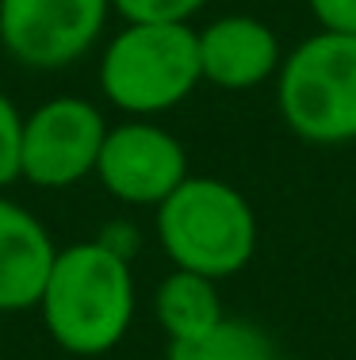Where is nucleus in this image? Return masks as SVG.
<instances>
[{
  "instance_id": "f03ea898",
  "label": "nucleus",
  "mask_w": 356,
  "mask_h": 360,
  "mask_svg": "<svg viewBox=\"0 0 356 360\" xmlns=\"http://www.w3.org/2000/svg\"><path fill=\"white\" fill-rule=\"evenodd\" d=\"M157 242L173 269L207 280H230L257 253V211L230 180L188 176L154 207Z\"/></svg>"
},
{
  "instance_id": "39448f33",
  "label": "nucleus",
  "mask_w": 356,
  "mask_h": 360,
  "mask_svg": "<svg viewBox=\"0 0 356 360\" xmlns=\"http://www.w3.org/2000/svg\"><path fill=\"white\" fill-rule=\"evenodd\" d=\"M107 119L84 96H54L23 115L20 180L35 188H73L96 176Z\"/></svg>"
},
{
  "instance_id": "423d86ee",
  "label": "nucleus",
  "mask_w": 356,
  "mask_h": 360,
  "mask_svg": "<svg viewBox=\"0 0 356 360\" xmlns=\"http://www.w3.org/2000/svg\"><path fill=\"white\" fill-rule=\"evenodd\" d=\"M112 0H0V46L27 70H65L100 42Z\"/></svg>"
},
{
  "instance_id": "0eeeda50",
  "label": "nucleus",
  "mask_w": 356,
  "mask_h": 360,
  "mask_svg": "<svg viewBox=\"0 0 356 360\" xmlns=\"http://www.w3.org/2000/svg\"><path fill=\"white\" fill-rule=\"evenodd\" d=\"M188 173V153L173 131H165L154 119H123L107 127L104 150L96 161V180L107 195L131 207H157Z\"/></svg>"
},
{
  "instance_id": "9d476101",
  "label": "nucleus",
  "mask_w": 356,
  "mask_h": 360,
  "mask_svg": "<svg viewBox=\"0 0 356 360\" xmlns=\"http://www.w3.org/2000/svg\"><path fill=\"white\" fill-rule=\"evenodd\" d=\"M154 314L169 341H196L226 319L218 280L173 269L154 291Z\"/></svg>"
},
{
  "instance_id": "9b49d317",
  "label": "nucleus",
  "mask_w": 356,
  "mask_h": 360,
  "mask_svg": "<svg viewBox=\"0 0 356 360\" xmlns=\"http://www.w3.org/2000/svg\"><path fill=\"white\" fill-rule=\"evenodd\" d=\"M165 360H279V356L272 338L257 322L226 314L215 330L196 341H169Z\"/></svg>"
},
{
  "instance_id": "7ed1b4c3",
  "label": "nucleus",
  "mask_w": 356,
  "mask_h": 360,
  "mask_svg": "<svg viewBox=\"0 0 356 360\" xmlns=\"http://www.w3.org/2000/svg\"><path fill=\"white\" fill-rule=\"evenodd\" d=\"M100 92L131 119L180 108L199 89V35L192 23H123L100 54Z\"/></svg>"
},
{
  "instance_id": "20e7f679",
  "label": "nucleus",
  "mask_w": 356,
  "mask_h": 360,
  "mask_svg": "<svg viewBox=\"0 0 356 360\" xmlns=\"http://www.w3.org/2000/svg\"><path fill=\"white\" fill-rule=\"evenodd\" d=\"M284 127L310 146L356 142V35L315 31L276 73Z\"/></svg>"
},
{
  "instance_id": "4468645a",
  "label": "nucleus",
  "mask_w": 356,
  "mask_h": 360,
  "mask_svg": "<svg viewBox=\"0 0 356 360\" xmlns=\"http://www.w3.org/2000/svg\"><path fill=\"white\" fill-rule=\"evenodd\" d=\"M318 31H337V35H356V0H307Z\"/></svg>"
},
{
  "instance_id": "1a4fd4ad",
  "label": "nucleus",
  "mask_w": 356,
  "mask_h": 360,
  "mask_svg": "<svg viewBox=\"0 0 356 360\" xmlns=\"http://www.w3.org/2000/svg\"><path fill=\"white\" fill-rule=\"evenodd\" d=\"M54 257L58 245L50 230L27 207L0 195V314L39 307Z\"/></svg>"
},
{
  "instance_id": "f257e3e1",
  "label": "nucleus",
  "mask_w": 356,
  "mask_h": 360,
  "mask_svg": "<svg viewBox=\"0 0 356 360\" xmlns=\"http://www.w3.org/2000/svg\"><path fill=\"white\" fill-rule=\"evenodd\" d=\"M138 291L123 253L96 242L62 245L46 272L39 314L50 341L73 356H104L131 333Z\"/></svg>"
},
{
  "instance_id": "ddd939ff",
  "label": "nucleus",
  "mask_w": 356,
  "mask_h": 360,
  "mask_svg": "<svg viewBox=\"0 0 356 360\" xmlns=\"http://www.w3.org/2000/svg\"><path fill=\"white\" fill-rule=\"evenodd\" d=\"M20 146H23V111L0 92V192L20 180Z\"/></svg>"
},
{
  "instance_id": "6e6552de",
  "label": "nucleus",
  "mask_w": 356,
  "mask_h": 360,
  "mask_svg": "<svg viewBox=\"0 0 356 360\" xmlns=\"http://www.w3.org/2000/svg\"><path fill=\"white\" fill-rule=\"evenodd\" d=\"M199 35V70L203 81L223 92H249L272 81L284 65V46L272 23L257 15H218L207 27H196Z\"/></svg>"
},
{
  "instance_id": "f8f14e48",
  "label": "nucleus",
  "mask_w": 356,
  "mask_h": 360,
  "mask_svg": "<svg viewBox=\"0 0 356 360\" xmlns=\"http://www.w3.org/2000/svg\"><path fill=\"white\" fill-rule=\"evenodd\" d=\"M211 0H112L123 23H192Z\"/></svg>"
}]
</instances>
